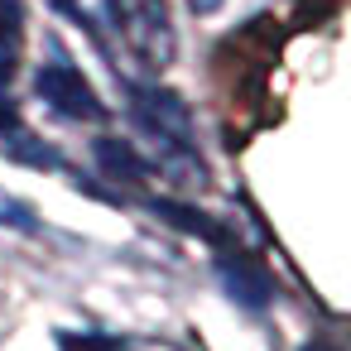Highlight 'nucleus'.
<instances>
[{"mask_svg": "<svg viewBox=\"0 0 351 351\" xmlns=\"http://www.w3.org/2000/svg\"><path fill=\"white\" fill-rule=\"evenodd\" d=\"M49 5L58 15H68L77 29H87L97 49H106V29H111L106 25V0H49Z\"/></svg>", "mask_w": 351, "mask_h": 351, "instance_id": "7", "label": "nucleus"}, {"mask_svg": "<svg viewBox=\"0 0 351 351\" xmlns=\"http://www.w3.org/2000/svg\"><path fill=\"white\" fill-rule=\"evenodd\" d=\"M97 159H101V164H106V169H111L116 178L125 173L130 183H140V178L149 173V169H145V164H140V159L130 154V145H116V140H101V145H97Z\"/></svg>", "mask_w": 351, "mask_h": 351, "instance_id": "10", "label": "nucleus"}, {"mask_svg": "<svg viewBox=\"0 0 351 351\" xmlns=\"http://www.w3.org/2000/svg\"><path fill=\"white\" fill-rule=\"evenodd\" d=\"M188 5H193L197 15H212V10H221V0H188Z\"/></svg>", "mask_w": 351, "mask_h": 351, "instance_id": "12", "label": "nucleus"}, {"mask_svg": "<svg viewBox=\"0 0 351 351\" xmlns=\"http://www.w3.org/2000/svg\"><path fill=\"white\" fill-rule=\"evenodd\" d=\"M0 226H10V231H20V236H34V231H39V212H34L25 197H15V193L0 188Z\"/></svg>", "mask_w": 351, "mask_h": 351, "instance_id": "9", "label": "nucleus"}, {"mask_svg": "<svg viewBox=\"0 0 351 351\" xmlns=\"http://www.w3.org/2000/svg\"><path fill=\"white\" fill-rule=\"evenodd\" d=\"M106 25H116L121 44L145 73H164L178 53L173 20L164 0H106Z\"/></svg>", "mask_w": 351, "mask_h": 351, "instance_id": "2", "label": "nucleus"}, {"mask_svg": "<svg viewBox=\"0 0 351 351\" xmlns=\"http://www.w3.org/2000/svg\"><path fill=\"white\" fill-rule=\"evenodd\" d=\"M0 145H5V154H10V159H20V164H29V169H63V164H58V154H53V145L34 140L20 121H10L5 130H0Z\"/></svg>", "mask_w": 351, "mask_h": 351, "instance_id": "5", "label": "nucleus"}, {"mask_svg": "<svg viewBox=\"0 0 351 351\" xmlns=\"http://www.w3.org/2000/svg\"><path fill=\"white\" fill-rule=\"evenodd\" d=\"M63 351H121L116 337H63Z\"/></svg>", "mask_w": 351, "mask_h": 351, "instance_id": "11", "label": "nucleus"}, {"mask_svg": "<svg viewBox=\"0 0 351 351\" xmlns=\"http://www.w3.org/2000/svg\"><path fill=\"white\" fill-rule=\"evenodd\" d=\"M125 97H130L135 125L159 145L164 173L202 178V164H197V149H193V116H188V106L173 92H164V87H125Z\"/></svg>", "mask_w": 351, "mask_h": 351, "instance_id": "1", "label": "nucleus"}, {"mask_svg": "<svg viewBox=\"0 0 351 351\" xmlns=\"http://www.w3.org/2000/svg\"><path fill=\"white\" fill-rule=\"evenodd\" d=\"M159 217H169V221H178V231H193V236H202V241H212V245H226V231L212 221V217H202V212H193V207H183V202H149Z\"/></svg>", "mask_w": 351, "mask_h": 351, "instance_id": "8", "label": "nucleus"}, {"mask_svg": "<svg viewBox=\"0 0 351 351\" xmlns=\"http://www.w3.org/2000/svg\"><path fill=\"white\" fill-rule=\"evenodd\" d=\"M25 49V15H20V0H0V82H10L15 63Z\"/></svg>", "mask_w": 351, "mask_h": 351, "instance_id": "6", "label": "nucleus"}, {"mask_svg": "<svg viewBox=\"0 0 351 351\" xmlns=\"http://www.w3.org/2000/svg\"><path fill=\"white\" fill-rule=\"evenodd\" d=\"M34 92H39V101H44L53 116H63V121H106L101 97H97L92 82H87L77 68H68V63H44L39 77H34Z\"/></svg>", "mask_w": 351, "mask_h": 351, "instance_id": "3", "label": "nucleus"}, {"mask_svg": "<svg viewBox=\"0 0 351 351\" xmlns=\"http://www.w3.org/2000/svg\"><path fill=\"white\" fill-rule=\"evenodd\" d=\"M217 274H221V289H226L236 303H245L250 313H260V308L269 303V279H265L250 260H221Z\"/></svg>", "mask_w": 351, "mask_h": 351, "instance_id": "4", "label": "nucleus"}]
</instances>
